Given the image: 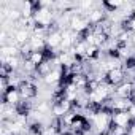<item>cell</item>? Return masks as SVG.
I'll use <instances>...</instances> for the list:
<instances>
[{"instance_id": "obj_5", "label": "cell", "mask_w": 135, "mask_h": 135, "mask_svg": "<svg viewBox=\"0 0 135 135\" xmlns=\"http://www.w3.org/2000/svg\"><path fill=\"white\" fill-rule=\"evenodd\" d=\"M133 89H135V83L124 81V83H121L119 86H116V89H114V95H116V97H122V99H130Z\"/></svg>"}, {"instance_id": "obj_4", "label": "cell", "mask_w": 135, "mask_h": 135, "mask_svg": "<svg viewBox=\"0 0 135 135\" xmlns=\"http://www.w3.org/2000/svg\"><path fill=\"white\" fill-rule=\"evenodd\" d=\"M21 94H19V89L16 88H8L5 92H3V103L10 105V107H16L19 102H21Z\"/></svg>"}, {"instance_id": "obj_6", "label": "cell", "mask_w": 135, "mask_h": 135, "mask_svg": "<svg viewBox=\"0 0 135 135\" xmlns=\"http://www.w3.org/2000/svg\"><path fill=\"white\" fill-rule=\"evenodd\" d=\"M29 46L32 51H45L48 48L46 45V37H41V35H32L30 40H29Z\"/></svg>"}, {"instance_id": "obj_7", "label": "cell", "mask_w": 135, "mask_h": 135, "mask_svg": "<svg viewBox=\"0 0 135 135\" xmlns=\"http://www.w3.org/2000/svg\"><path fill=\"white\" fill-rule=\"evenodd\" d=\"M27 59H29L32 64H35V65L38 67L41 62H45V54H43V51H32Z\"/></svg>"}, {"instance_id": "obj_1", "label": "cell", "mask_w": 135, "mask_h": 135, "mask_svg": "<svg viewBox=\"0 0 135 135\" xmlns=\"http://www.w3.org/2000/svg\"><path fill=\"white\" fill-rule=\"evenodd\" d=\"M18 89H19V94H21L22 100H33L38 95V86L32 80H24Z\"/></svg>"}, {"instance_id": "obj_3", "label": "cell", "mask_w": 135, "mask_h": 135, "mask_svg": "<svg viewBox=\"0 0 135 135\" xmlns=\"http://www.w3.org/2000/svg\"><path fill=\"white\" fill-rule=\"evenodd\" d=\"M132 122H133V119L130 118V114L127 111H114L113 113V126L129 129V126Z\"/></svg>"}, {"instance_id": "obj_8", "label": "cell", "mask_w": 135, "mask_h": 135, "mask_svg": "<svg viewBox=\"0 0 135 135\" xmlns=\"http://www.w3.org/2000/svg\"><path fill=\"white\" fill-rule=\"evenodd\" d=\"M80 135H92L91 132H84V133H80Z\"/></svg>"}, {"instance_id": "obj_2", "label": "cell", "mask_w": 135, "mask_h": 135, "mask_svg": "<svg viewBox=\"0 0 135 135\" xmlns=\"http://www.w3.org/2000/svg\"><path fill=\"white\" fill-rule=\"evenodd\" d=\"M105 81H107L108 84H111L113 88L119 86L121 83L126 81V72H124V69L121 67V69H114V70L107 72V78H105Z\"/></svg>"}]
</instances>
